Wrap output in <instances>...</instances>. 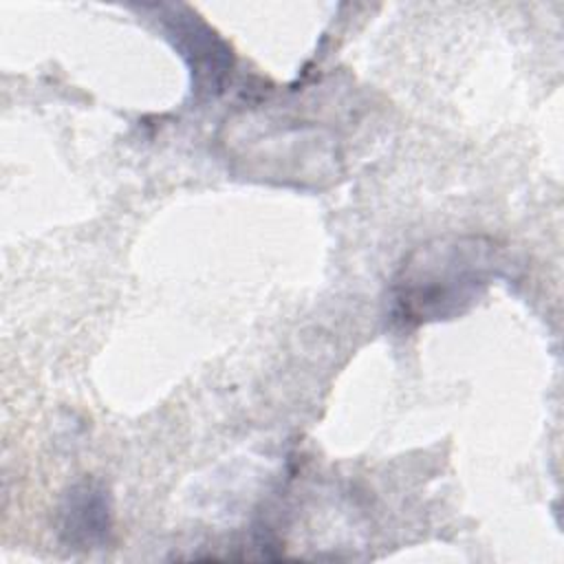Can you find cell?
Returning <instances> with one entry per match:
<instances>
[{"instance_id": "obj_1", "label": "cell", "mask_w": 564, "mask_h": 564, "mask_svg": "<svg viewBox=\"0 0 564 564\" xmlns=\"http://www.w3.org/2000/svg\"><path fill=\"white\" fill-rule=\"evenodd\" d=\"M500 269V247L485 236H441L414 247L390 284L397 326L454 319L467 313Z\"/></svg>"}, {"instance_id": "obj_2", "label": "cell", "mask_w": 564, "mask_h": 564, "mask_svg": "<svg viewBox=\"0 0 564 564\" xmlns=\"http://www.w3.org/2000/svg\"><path fill=\"white\" fill-rule=\"evenodd\" d=\"M156 9L165 37L174 44L192 73L194 93L207 97L220 95L234 68L229 44L185 4H161Z\"/></svg>"}, {"instance_id": "obj_3", "label": "cell", "mask_w": 564, "mask_h": 564, "mask_svg": "<svg viewBox=\"0 0 564 564\" xmlns=\"http://www.w3.org/2000/svg\"><path fill=\"white\" fill-rule=\"evenodd\" d=\"M59 542L73 551H93L108 544L112 533V502L108 489L84 478L66 489L57 509Z\"/></svg>"}]
</instances>
